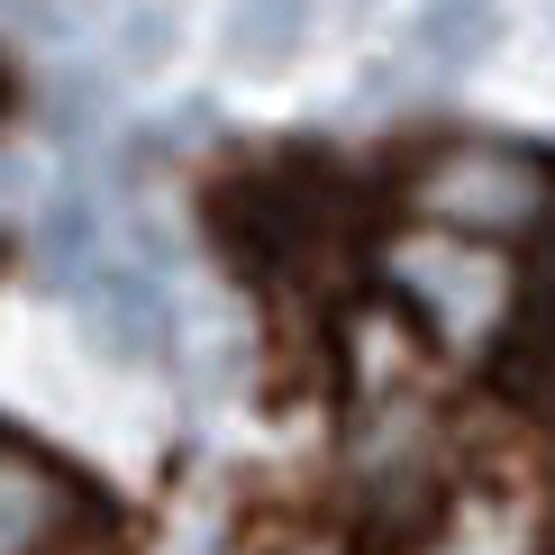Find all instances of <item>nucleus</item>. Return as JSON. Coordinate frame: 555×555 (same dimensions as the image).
Wrapping results in <instances>:
<instances>
[{
    "instance_id": "nucleus-2",
    "label": "nucleus",
    "mask_w": 555,
    "mask_h": 555,
    "mask_svg": "<svg viewBox=\"0 0 555 555\" xmlns=\"http://www.w3.org/2000/svg\"><path fill=\"white\" fill-rule=\"evenodd\" d=\"M64 511H82V482L55 455H37L28 437L0 428V555H46Z\"/></svg>"
},
{
    "instance_id": "nucleus-3",
    "label": "nucleus",
    "mask_w": 555,
    "mask_h": 555,
    "mask_svg": "<svg viewBox=\"0 0 555 555\" xmlns=\"http://www.w3.org/2000/svg\"><path fill=\"white\" fill-rule=\"evenodd\" d=\"M310 37V0H228V64L237 74H283Z\"/></svg>"
},
{
    "instance_id": "nucleus-6",
    "label": "nucleus",
    "mask_w": 555,
    "mask_h": 555,
    "mask_svg": "<svg viewBox=\"0 0 555 555\" xmlns=\"http://www.w3.org/2000/svg\"><path fill=\"white\" fill-rule=\"evenodd\" d=\"M0 109H10V74H0Z\"/></svg>"
},
{
    "instance_id": "nucleus-4",
    "label": "nucleus",
    "mask_w": 555,
    "mask_h": 555,
    "mask_svg": "<svg viewBox=\"0 0 555 555\" xmlns=\"http://www.w3.org/2000/svg\"><path fill=\"white\" fill-rule=\"evenodd\" d=\"M482 46H492V0H437V10L420 18V55L437 64V74H465Z\"/></svg>"
},
{
    "instance_id": "nucleus-5",
    "label": "nucleus",
    "mask_w": 555,
    "mask_h": 555,
    "mask_svg": "<svg viewBox=\"0 0 555 555\" xmlns=\"http://www.w3.org/2000/svg\"><path fill=\"white\" fill-rule=\"evenodd\" d=\"M18 10H37V18H91L101 0H18Z\"/></svg>"
},
{
    "instance_id": "nucleus-1",
    "label": "nucleus",
    "mask_w": 555,
    "mask_h": 555,
    "mask_svg": "<svg viewBox=\"0 0 555 555\" xmlns=\"http://www.w3.org/2000/svg\"><path fill=\"white\" fill-rule=\"evenodd\" d=\"M82 328L109 364H155L173 346V310L137 264H101V273H82Z\"/></svg>"
}]
</instances>
